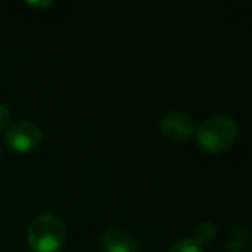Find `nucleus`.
<instances>
[{
    "label": "nucleus",
    "mask_w": 252,
    "mask_h": 252,
    "mask_svg": "<svg viewBox=\"0 0 252 252\" xmlns=\"http://www.w3.org/2000/svg\"><path fill=\"white\" fill-rule=\"evenodd\" d=\"M26 237L35 252H57L66 242V226L56 214H38L30 223Z\"/></svg>",
    "instance_id": "2"
},
{
    "label": "nucleus",
    "mask_w": 252,
    "mask_h": 252,
    "mask_svg": "<svg viewBox=\"0 0 252 252\" xmlns=\"http://www.w3.org/2000/svg\"><path fill=\"white\" fill-rule=\"evenodd\" d=\"M5 144L16 152H32L42 144L43 133L38 126L32 121H19L5 128Z\"/></svg>",
    "instance_id": "3"
},
{
    "label": "nucleus",
    "mask_w": 252,
    "mask_h": 252,
    "mask_svg": "<svg viewBox=\"0 0 252 252\" xmlns=\"http://www.w3.org/2000/svg\"><path fill=\"white\" fill-rule=\"evenodd\" d=\"M52 2H28V5H33V7H47Z\"/></svg>",
    "instance_id": "9"
},
{
    "label": "nucleus",
    "mask_w": 252,
    "mask_h": 252,
    "mask_svg": "<svg viewBox=\"0 0 252 252\" xmlns=\"http://www.w3.org/2000/svg\"><path fill=\"white\" fill-rule=\"evenodd\" d=\"M102 252H137L133 235L121 228H111L100 235Z\"/></svg>",
    "instance_id": "5"
},
{
    "label": "nucleus",
    "mask_w": 252,
    "mask_h": 252,
    "mask_svg": "<svg viewBox=\"0 0 252 252\" xmlns=\"http://www.w3.org/2000/svg\"><path fill=\"white\" fill-rule=\"evenodd\" d=\"M237 123L230 116H213L195 130L197 144L207 154H221L237 140Z\"/></svg>",
    "instance_id": "1"
},
{
    "label": "nucleus",
    "mask_w": 252,
    "mask_h": 252,
    "mask_svg": "<svg viewBox=\"0 0 252 252\" xmlns=\"http://www.w3.org/2000/svg\"><path fill=\"white\" fill-rule=\"evenodd\" d=\"M195 121L183 111H171L162 116L161 131L171 142H187L195 135Z\"/></svg>",
    "instance_id": "4"
},
{
    "label": "nucleus",
    "mask_w": 252,
    "mask_h": 252,
    "mask_svg": "<svg viewBox=\"0 0 252 252\" xmlns=\"http://www.w3.org/2000/svg\"><path fill=\"white\" fill-rule=\"evenodd\" d=\"M214 233H216V226H214L211 221H204V223L199 224V228H197V237L195 240H199L200 244L204 245V242L211 240V238L214 237Z\"/></svg>",
    "instance_id": "7"
},
{
    "label": "nucleus",
    "mask_w": 252,
    "mask_h": 252,
    "mask_svg": "<svg viewBox=\"0 0 252 252\" xmlns=\"http://www.w3.org/2000/svg\"><path fill=\"white\" fill-rule=\"evenodd\" d=\"M168 252H204L202 244L195 238H182L175 242Z\"/></svg>",
    "instance_id": "6"
},
{
    "label": "nucleus",
    "mask_w": 252,
    "mask_h": 252,
    "mask_svg": "<svg viewBox=\"0 0 252 252\" xmlns=\"http://www.w3.org/2000/svg\"><path fill=\"white\" fill-rule=\"evenodd\" d=\"M9 118H11V112H9V107L4 104H0V131H4L9 125Z\"/></svg>",
    "instance_id": "8"
},
{
    "label": "nucleus",
    "mask_w": 252,
    "mask_h": 252,
    "mask_svg": "<svg viewBox=\"0 0 252 252\" xmlns=\"http://www.w3.org/2000/svg\"><path fill=\"white\" fill-rule=\"evenodd\" d=\"M0 156H2V147H0Z\"/></svg>",
    "instance_id": "10"
}]
</instances>
